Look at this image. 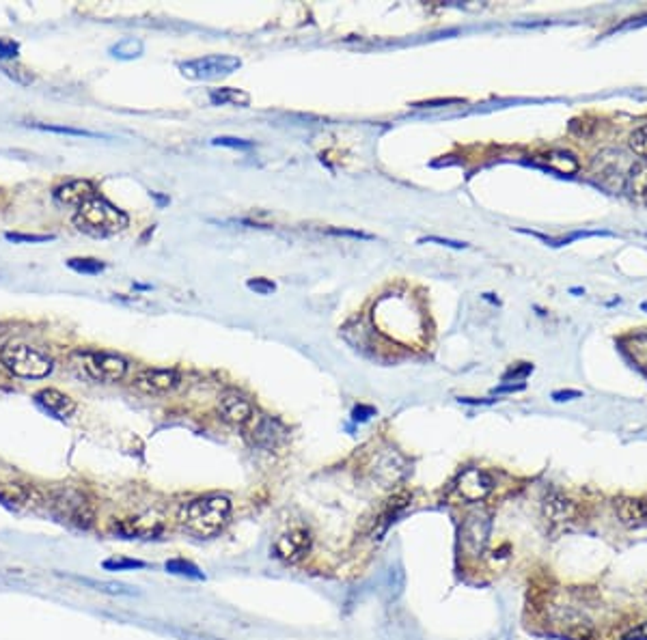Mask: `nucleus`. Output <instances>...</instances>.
<instances>
[{"mask_svg": "<svg viewBox=\"0 0 647 640\" xmlns=\"http://www.w3.org/2000/svg\"><path fill=\"white\" fill-rule=\"evenodd\" d=\"M231 518V501L224 496H201L186 502L180 511V524L197 537H214Z\"/></svg>", "mask_w": 647, "mask_h": 640, "instance_id": "f257e3e1", "label": "nucleus"}, {"mask_svg": "<svg viewBox=\"0 0 647 640\" xmlns=\"http://www.w3.org/2000/svg\"><path fill=\"white\" fill-rule=\"evenodd\" d=\"M130 224L128 214L123 209L114 207L106 198L96 197L93 201L78 207L74 214V227L91 238H111V235L122 233Z\"/></svg>", "mask_w": 647, "mask_h": 640, "instance_id": "f03ea898", "label": "nucleus"}, {"mask_svg": "<svg viewBox=\"0 0 647 640\" xmlns=\"http://www.w3.org/2000/svg\"><path fill=\"white\" fill-rule=\"evenodd\" d=\"M0 363L9 374L26 377V380H41L52 371L55 360L48 354L26 343H7L0 349Z\"/></svg>", "mask_w": 647, "mask_h": 640, "instance_id": "7ed1b4c3", "label": "nucleus"}, {"mask_svg": "<svg viewBox=\"0 0 647 640\" xmlns=\"http://www.w3.org/2000/svg\"><path fill=\"white\" fill-rule=\"evenodd\" d=\"M70 363L80 371L82 375L93 382H119L128 374V363L117 354H108V351H91V349H76L71 351Z\"/></svg>", "mask_w": 647, "mask_h": 640, "instance_id": "20e7f679", "label": "nucleus"}, {"mask_svg": "<svg viewBox=\"0 0 647 640\" xmlns=\"http://www.w3.org/2000/svg\"><path fill=\"white\" fill-rule=\"evenodd\" d=\"M52 511L61 522L85 528V531L96 522V507H93L91 498L74 487H63L52 494Z\"/></svg>", "mask_w": 647, "mask_h": 640, "instance_id": "39448f33", "label": "nucleus"}, {"mask_svg": "<svg viewBox=\"0 0 647 640\" xmlns=\"http://www.w3.org/2000/svg\"><path fill=\"white\" fill-rule=\"evenodd\" d=\"M242 67V61L238 56L229 55H212L203 56V59H192L181 63L180 70L190 80H216V78L229 76V73L238 72Z\"/></svg>", "mask_w": 647, "mask_h": 640, "instance_id": "423d86ee", "label": "nucleus"}, {"mask_svg": "<svg viewBox=\"0 0 647 640\" xmlns=\"http://www.w3.org/2000/svg\"><path fill=\"white\" fill-rule=\"evenodd\" d=\"M542 518H544L550 533L567 531L572 524H576L578 507L576 502L563 496L561 492H550V494L544 498V502H542Z\"/></svg>", "mask_w": 647, "mask_h": 640, "instance_id": "0eeeda50", "label": "nucleus"}, {"mask_svg": "<svg viewBox=\"0 0 647 640\" xmlns=\"http://www.w3.org/2000/svg\"><path fill=\"white\" fill-rule=\"evenodd\" d=\"M311 550V533L307 528L296 526L281 535L274 542V556L285 563H298Z\"/></svg>", "mask_w": 647, "mask_h": 640, "instance_id": "6e6552de", "label": "nucleus"}, {"mask_svg": "<svg viewBox=\"0 0 647 640\" xmlns=\"http://www.w3.org/2000/svg\"><path fill=\"white\" fill-rule=\"evenodd\" d=\"M218 414H221L224 423L244 429L250 421H253L257 410H255V406L247 397L239 395V392L229 391L218 399Z\"/></svg>", "mask_w": 647, "mask_h": 640, "instance_id": "1a4fd4ad", "label": "nucleus"}, {"mask_svg": "<svg viewBox=\"0 0 647 640\" xmlns=\"http://www.w3.org/2000/svg\"><path fill=\"white\" fill-rule=\"evenodd\" d=\"M181 375L175 369H145L134 377V388L145 395H164L180 386Z\"/></svg>", "mask_w": 647, "mask_h": 640, "instance_id": "9d476101", "label": "nucleus"}, {"mask_svg": "<svg viewBox=\"0 0 647 640\" xmlns=\"http://www.w3.org/2000/svg\"><path fill=\"white\" fill-rule=\"evenodd\" d=\"M494 481L488 472L482 468H466L458 476L456 490L466 502H479L492 492Z\"/></svg>", "mask_w": 647, "mask_h": 640, "instance_id": "9b49d317", "label": "nucleus"}, {"mask_svg": "<svg viewBox=\"0 0 647 640\" xmlns=\"http://www.w3.org/2000/svg\"><path fill=\"white\" fill-rule=\"evenodd\" d=\"M96 197H100L97 194V188L96 183L88 181V180H71L67 183H63V186L55 188V198L56 201L61 203V206H67V207H82L85 203L93 201Z\"/></svg>", "mask_w": 647, "mask_h": 640, "instance_id": "f8f14e48", "label": "nucleus"}, {"mask_svg": "<svg viewBox=\"0 0 647 640\" xmlns=\"http://www.w3.org/2000/svg\"><path fill=\"white\" fill-rule=\"evenodd\" d=\"M113 531L128 539H155L160 537L164 526L155 518H128L113 524Z\"/></svg>", "mask_w": 647, "mask_h": 640, "instance_id": "ddd939ff", "label": "nucleus"}, {"mask_svg": "<svg viewBox=\"0 0 647 640\" xmlns=\"http://www.w3.org/2000/svg\"><path fill=\"white\" fill-rule=\"evenodd\" d=\"M615 513L624 526L647 528V498H618Z\"/></svg>", "mask_w": 647, "mask_h": 640, "instance_id": "4468645a", "label": "nucleus"}, {"mask_svg": "<svg viewBox=\"0 0 647 640\" xmlns=\"http://www.w3.org/2000/svg\"><path fill=\"white\" fill-rule=\"evenodd\" d=\"M0 501L15 509H38L44 502V494L33 485H4L0 487Z\"/></svg>", "mask_w": 647, "mask_h": 640, "instance_id": "2eb2a0df", "label": "nucleus"}, {"mask_svg": "<svg viewBox=\"0 0 647 640\" xmlns=\"http://www.w3.org/2000/svg\"><path fill=\"white\" fill-rule=\"evenodd\" d=\"M35 401L39 403L44 410L55 414L56 418H70L76 412V401L65 392L56 391V388H44L35 395Z\"/></svg>", "mask_w": 647, "mask_h": 640, "instance_id": "dca6fc26", "label": "nucleus"}, {"mask_svg": "<svg viewBox=\"0 0 647 640\" xmlns=\"http://www.w3.org/2000/svg\"><path fill=\"white\" fill-rule=\"evenodd\" d=\"M490 535V519L483 516H471L464 522L462 526V543L466 550H473V552H482V548L488 542Z\"/></svg>", "mask_w": 647, "mask_h": 640, "instance_id": "f3484780", "label": "nucleus"}, {"mask_svg": "<svg viewBox=\"0 0 647 640\" xmlns=\"http://www.w3.org/2000/svg\"><path fill=\"white\" fill-rule=\"evenodd\" d=\"M410 501H412V496L404 490L398 492V494H393L389 498V501H386L382 513H380V518L375 519V524H378V526L374 528L375 537H380V535H382L386 528L391 526V522H395V518H398L399 513L410 505Z\"/></svg>", "mask_w": 647, "mask_h": 640, "instance_id": "a211bd4d", "label": "nucleus"}, {"mask_svg": "<svg viewBox=\"0 0 647 640\" xmlns=\"http://www.w3.org/2000/svg\"><path fill=\"white\" fill-rule=\"evenodd\" d=\"M210 102L216 104V106H248L250 96L247 91H242V88L221 87V88H212Z\"/></svg>", "mask_w": 647, "mask_h": 640, "instance_id": "6ab92c4d", "label": "nucleus"}, {"mask_svg": "<svg viewBox=\"0 0 647 640\" xmlns=\"http://www.w3.org/2000/svg\"><path fill=\"white\" fill-rule=\"evenodd\" d=\"M544 160L552 171L561 173V175H574L578 171V160L566 151H550L544 156Z\"/></svg>", "mask_w": 647, "mask_h": 640, "instance_id": "aec40b11", "label": "nucleus"}, {"mask_svg": "<svg viewBox=\"0 0 647 640\" xmlns=\"http://www.w3.org/2000/svg\"><path fill=\"white\" fill-rule=\"evenodd\" d=\"M630 192L639 201H647V160L630 173Z\"/></svg>", "mask_w": 647, "mask_h": 640, "instance_id": "412c9836", "label": "nucleus"}, {"mask_svg": "<svg viewBox=\"0 0 647 640\" xmlns=\"http://www.w3.org/2000/svg\"><path fill=\"white\" fill-rule=\"evenodd\" d=\"M111 52L117 59H137L143 55V44L139 39H122L117 46H113Z\"/></svg>", "mask_w": 647, "mask_h": 640, "instance_id": "4be33fe9", "label": "nucleus"}, {"mask_svg": "<svg viewBox=\"0 0 647 640\" xmlns=\"http://www.w3.org/2000/svg\"><path fill=\"white\" fill-rule=\"evenodd\" d=\"M67 265H70L71 270L80 272V274H100V272H104V267H106L97 259H70Z\"/></svg>", "mask_w": 647, "mask_h": 640, "instance_id": "5701e85b", "label": "nucleus"}, {"mask_svg": "<svg viewBox=\"0 0 647 640\" xmlns=\"http://www.w3.org/2000/svg\"><path fill=\"white\" fill-rule=\"evenodd\" d=\"M630 149H633L636 156L645 157L647 160V125L634 130L633 136H630Z\"/></svg>", "mask_w": 647, "mask_h": 640, "instance_id": "b1692460", "label": "nucleus"}, {"mask_svg": "<svg viewBox=\"0 0 647 640\" xmlns=\"http://www.w3.org/2000/svg\"><path fill=\"white\" fill-rule=\"evenodd\" d=\"M33 128L44 130V132H55V134H67V136H96L93 132H87V130H76V128H67V125H41L35 123Z\"/></svg>", "mask_w": 647, "mask_h": 640, "instance_id": "393cba45", "label": "nucleus"}, {"mask_svg": "<svg viewBox=\"0 0 647 640\" xmlns=\"http://www.w3.org/2000/svg\"><path fill=\"white\" fill-rule=\"evenodd\" d=\"M212 143L218 147H229V149H250L253 147V143H248V140L231 139V136H221V139H214Z\"/></svg>", "mask_w": 647, "mask_h": 640, "instance_id": "a878e982", "label": "nucleus"}, {"mask_svg": "<svg viewBox=\"0 0 647 640\" xmlns=\"http://www.w3.org/2000/svg\"><path fill=\"white\" fill-rule=\"evenodd\" d=\"M248 290L262 293V296H268L276 290V285L273 281H265V278H255V281H248Z\"/></svg>", "mask_w": 647, "mask_h": 640, "instance_id": "bb28decb", "label": "nucleus"}, {"mask_svg": "<svg viewBox=\"0 0 647 640\" xmlns=\"http://www.w3.org/2000/svg\"><path fill=\"white\" fill-rule=\"evenodd\" d=\"M4 238L12 240V242H50V240H55L52 235H22V233H7Z\"/></svg>", "mask_w": 647, "mask_h": 640, "instance_id": "cd10ccee", "label": "nucleus"}, {"mask_svg": "<svg viewBox=\"0 0 647 640\" xmlns=\"http://www.w3.org/2000/svg\"><path fill=\"white\" fill-rule=\"evenodd\" d=\"M166 569L173 571V574H188V576H197V578H199L197 569L192 568L190 563H184V560H173V563H166Z\"/></svg>", "mask_w": 647, "mask_h": 640, "instance_id": "c85d7f7f", "label": "nucleus"}, {"mask_svg": "<svg viewBox=\"0 0 647 640\" xmlns=\"http://www.w3.org/2000/svg\"><path fill=\"white\" fill-rule=\"evenodd\" d=\"M18 52H20L18 44H13V41L0 39V56H3V59H15V56H18Z\"/></svg>", "mask_w": 647, "mask_h": 640, "instance_id": "c756f323", "label": "nucleus"}, {"mask_svg": "<svg viewBox=\"0 0 647 640\" xmlns=\"http://www.w3.org/2000/svg\"><path fill=\"white\" fill-rule=\"evenodd\" d=\"M104 568H108V569L143 568V563H140V560H125V559H119V560H106V563H104Z\"/></svg>", "mask_w": 647, "mask_h": 640, "instance_id": "7c9ffc66", "label": "nucleus"}, {"mask_svg": "<svg viewBox=\"0 0 647 640\" xmlns=\"http://www.w3.org/2000/svg\"><path fill=\"white\" fill-rule=\"evenodd\" d=\"M441 244V246H449V248H466V244L464 242H453V240H442V238H424L421 240V244Z\"/></svg>", "mask_w": 647, "mask_h": 640, "instance_id": "2f4dec72", "label": "nucleus"}, {"mask_svg": "<svg viewBox=\"0 0 647 640\" xmlns=\"http://www.w3.org/2000/svg\"><path fill=\"white\" fill-rule=\"evenodd\" d=\"M328 233H332V235H348V238H358V240H372V235L363 233V231H348V229H328Z\"/></svg>", "mask_w": 647, "mask_h": 640, "instance_id": "473e14b6", "label": "nucleus"}, {"mask_svg": "<svg viewBox=\"0 0 647 640\" xmlns=\"http://www.w3.org/2000/svg\"><path fill=\"white\" fill-rule=\"evenodd\" d=\"M624 640H647V623H643V626L634 627L633 632L626 634Z\"/></svg>", "mask_w": 647, "mask_h": 640, "instance_id": "72a5a7b5", "label": "nucleus"}, {"mask_svg": "<svg viewBox=\"0 0 647 640\" xmlns=\"http://www.w3.org/2000/svg\"><path fill=\"white\" fill-rule=\"evenodd\" d=\"M374 408H365V406H358L357 408V410H354V418H357V421H367V418L369 417H374Z\"/></svg>", "mask_w": 647, "mask_h": 640, "instance_id": "f704fd0d", "label": "nucleus"}, {"mask_svg": "<svg viewBox=\"0 0 647 640\" xmlns=\"http://www.w3.org/2000/svg\"><path fill=\"white\" fill-rule=\"evenodd\" d=\"M578 397H581V392L578 391H557L555 395H552L555 401H567V399H578Z\"/></svg>", "mask_w": 647, "mask_h": 640, "instance_id": "c9c22d12", "label": "nucleus"}]
</instances>
